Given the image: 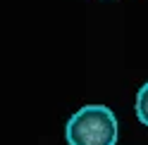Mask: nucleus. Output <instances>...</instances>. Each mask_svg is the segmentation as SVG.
Returning a JSON list of instances; mask_svg holds the SVG:
<instances>
[{
	"instance_id": "nucleus-1",
	"label": "nucleus",
	"mask_w": 148,
	"mask_h": 145,
	"mask_svg": "<svg viewBox=\"0 0 148 145\" xmlns=\"http://www.w3.org/2000/svg\"><path fill=\"white\" fill-rule=\"evenodd\" d=\"M64 138L69 145H117V117L105 105H84L67 119Z\"/></svg>"
},
{
	"instance_id": "nucleus-2",
	"label": "nucleus",
	"mask_w": 148,
	"mask_h": 145,
	"mask_svg": "<svg viewBox=\"0 0 148 145\" xmlns=\"http://www.w3.org/2000/svg\"><path fill=\"white\" fill-rule=\"evenodd\" d=\"M134 110H136V119L141 121L143 126H148V81H146L141 88H138Z\"/></svg>"
}]
</instances>
